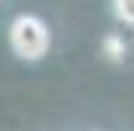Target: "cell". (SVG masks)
<instances>
[{
  "mask_svg": "<svg viewBox=\"0 0 134 131\" xmlns=\"http://www.w3.org/2000/svg\"><path fill=\"white\" fill-rule=\"evenodd\" d=\"M113 6H116V15L125 25H134V0H113Z\"/></svg>",
  "mask_w": 134,
  "mask_h": 131,
  "instance_id": "obj_2",
  "label": "cell"
},
{
  "mask_svg": "<svg viewBox=\"0 0 134 131\" xmlns=\"http://www.w3.org/2000/svg\"><path fill=\"white\" fill-rule=\"evenodd\" d=\"M49 28L37 15H18L9 25V46L21 61H40L49 52Z\"/></svg>",
  "mask_w": 134,
  "mask_h": 131,
  "instance_id": "obj_1",
  "label": "cell"
},
{
  "mask_svg": "<svg viewBox=\"0 0 134 131\" xmlns=\"http://www.w3.org/2000/svg\"><path fill=\"white\" fill-rule=\"evenodd\" d=\"M104 49L110 52V58H113V61H119V58L125 55V46H122L116 37H107V40H104Z\"/></svg>",
  "mask_w": 134,
  "mask_h": 131,
  "instance_id": "obj_3",
  "label": "cell"
}]
</instances>
